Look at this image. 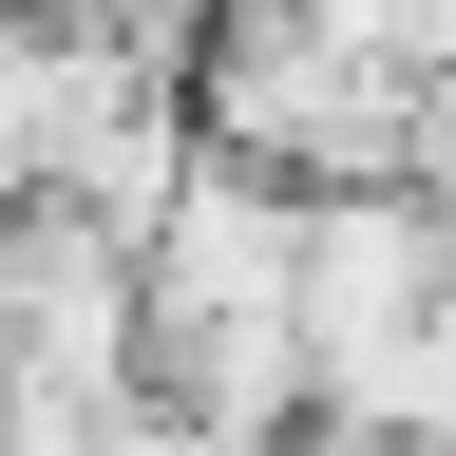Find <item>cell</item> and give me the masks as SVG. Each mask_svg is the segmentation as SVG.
I'll use <instances>...</instances> for the list:
<instances>
[{
	"instance_id": "1",
	"label": "cell",
	"mask_w": 456,
	"mask_h": 456,
	"mask_svg": "<svg viewBox=\"0 0 456 456\" xmlns=\"http://www.w3.org/2000/svg\"><path fill=\"white\" fill-rule=\"evenodd\" d=\"M285 456H437V437H362V419H305Z\"/></svg>"
}]
</instances>
